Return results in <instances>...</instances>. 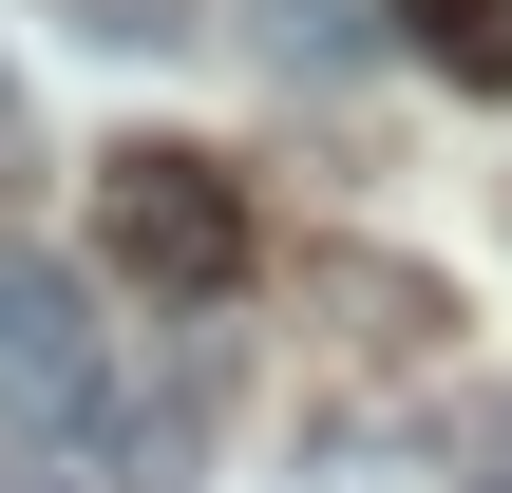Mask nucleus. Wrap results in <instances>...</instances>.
<instances>
[{
	"mask_svg": "<svg viewBox=\"0 0 512 493\" xmlns=\"http://www.w3.org/2000/svg\"><path fill=\"white\" fill-rule=\"evenodd\" d=\"M114 266L171 285V304H228L247 285V190L209 152H114Z\"/></svg>",
	"mask_w": 512,
	"mask_h": 493,
	"instance_id": "obj_1",
	"label": "nucleus"
},
{
	"mask_svg": "<svg viewBox=\"0 0 512 493\" xmlns=\"http://www.w3.org/2000/svg\"><path fill=\"white\" fill-rule=\"evenodd\" d=\"M0 380H19V399H57V418H95V323H76V285H57V266H0Z\"/></svg>",
	"mask_w": 512,
	"mask_h": 493,
	"instance_id": "obj_2",
	"label": "nucleus"
},
{
	"mask_svg": "<svg viewBox=\"0 0 512 493\" xmlns=\"http://www.w3.org/2000/svg\"><path fill=\"white\" fill-rule=\"evenodd\" d=\"M418 57L494 95V76H512V0H418Z\"/></svg>",
	"mask_w": 512,
	"mask_h": 493,
	"instance_id": "obj_3",
	"label": "nucleus"
},
{
	"mask_svg": "<svg viewBox=\"0 0 512 493\" xmlns=\"http://www.w3.org/2000/svg\"><path fill=\"white\" fill-rule=\"evenodd\" d=\"M266 19V57H361V0H247Z\"/></svg>",
	"mask_w": 512,
	"mask_h": 493,
	"instance_id": "obj_4",
	"label": "nucleus"
}]
</instances>
